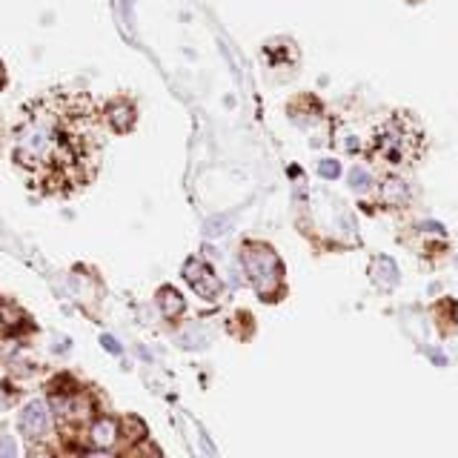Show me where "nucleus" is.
I'll list each match as a JSON object with an SVG mask.
<instances>
[{
	"label": "nucleus",
	"instance_id": "nucleus-1",
	"mask_svg": "<svg viewBox=\"0 0 458 458\" xmlns=\"http://www.w3.org/2000/svg\"><path fill=\"white\" fill-rule=\"evenodd\" d=\"M15 163L46 192L87 184L101 163V123L92 98L83 92L37 98L15 129Z\"/></svg>",
	"mask_w": 458,
	"mask_h": 458
},
{
	"label": "nucleus",
	"instance_id": "nucleus-2",
	"mask_svg": "<svg viewBox=\"0 0 458 458\" xmlns=\"http://www.w3.org/2000/svg\"><path fill=\"white\" fill-rule=\"evenodd\" d=\"M241 255H243V267H246L249 281L255 284V289H258L261 295H267L269 289H275L278 275H281V264H278L272 249L253 243V246H246Z\"/></svg>",
	"mask_w": 458,
	"mask_h": 458
},
{
	"label": "nucleus",
	"instance_id": "nucleus-3",
	"mask_svg": "<svg viewBox=\"0 0 458 458\" xmlns=\"http://www.w3.org/2000/svg\"><path fill=\"white\" fill-rule=\"evenodd\" d=\"M184 278L192 284V289L198 295H203V298H215L218 295V289H221V281L215 278V272L206 267L203 261H198V258H192V261H186V267H184Z\"/></svg>",
	"mask_w": 458,
	"mask_h": 458
},
{
	"label": "nucleus",
	"instance_id": "nucleus-4",
	"mask_svg": "<svg viewBox=\"0 0 458 458\" xmlns=\"http://www.w3.org/2000/svg\"><path fill=\"white\" fill-rule=\"evenodd\" d=\"M20 427H23V433L26 435H46V430H49V407L44 404V401H29L26 407H23V412H20Z\"/></svg>",
	"mask_w": 458,
	"mask_h": 458
},
{
	"label": "nucleus",
	"instance_id": "nucleus-5",
	"mask_svg": "<svg viewBox=\"0 0 458 458\" xmlns=\"http://www.w3.org/2000/svg\"><path fill=\"white\" fill-rule=\"evenodd\" d=\"M106 120L112 123V129L117 132H127L132 129V123H135V109L129 101H112L106 106Z\"/></svg>",
	"mask_w": 458,
	"mask_h": 458
},
{
	"label": "nucleus",
	"instance_id": "nucleus-6",
	"mask_svg": "<svg viewBox=\"0 0 458 458\" xmlns=\"http://www.w3.org/2000/svg\"><path fill=\"white\" fill-rule=\"evenodd\" d=\"M89 438L98 450H106L117 441V424L112 419H98L92 427H89Z\"/></svg>",
	"mask_w": 458,
	"mask_h": 458
},
{
	"label": "nucleus",
	"instance_id": "nucleus-7",
	"mask_svg": "<svg viewBox=\"0 0 458 458\" xmlns=\"http://www.w3.org/2000/svg\"><path fill=\"white\" fill-rule=\"evenodd\" d=\"M158 307H160V312L166 315V318H178L181 312H184V298L175 293V289H160L158 293Z\"/></svg>",
	"mask_w": 458,
	"mask_h": 458
},
{
	"label": "nucleus",
	"instance_id": "nucleus-8",
	"mask_svg": "<svg viewBox=\"0 0 458 458\" xmlns=\"http://www.w3.org/2000/svg\"><path fill=\"white\" fill-rule=\"evenodd\" d=\"M372 278H376L379 284H384V286H395L398 284V267L390 261V258H376L372 261Z\"/></svg>",
	"mask_w": 458,
	"mask_h": 458
},
{
	"label": "nucleus",
	"instance_id": "nucleus-9",
	"mask_svg": "<svg viewBox=\"0 0 458 458\" xmlns=\"http://www.w3.org/2000/svg\"><path fill=\"white\" fill-rule=\"evenodd\" d=\"M384 198H387V203H407L409 201V189H407V184L401 178H390L384 184Z\"/></svg>",
	"mask_w": 458,
	"mask_h": 458
},
{
	"label": "nucleus",
	"instance_id": "nucleus-10",
	"mask_svg": "<svg viewBox=\"0 0 458 458\" xmlns=\"http://www.w3.org/2000/svg\"><path fill=\"white\" fill-rule=\"evenodd\" d=\"M369 184H372V178H369V172L364 170V166H355V170L350 172V186H352L355 192L369 189Z\"/></svg>",
	"mask_w": 458,
	"mask_h": 458
},
{
	"label": "nucleus",
	"instance_id": "nucleus-11",
	"mask_svg": "<svg viewBox=\"0 0 458 458\" xmlns=\"http://www.w3.org/2000/svg\"><path fill=\"white\" fill-rule=\"evenodd\" d=\"M229 227H232V221H229V218H210V221L203 224V232L210 235V238H218V235L229 232Z\"/></svg>",
	"mask_w": 458,
	"mask_h": 458
},
{
	"label": "nucleus",
	"instance_id": "nucleus-12",
	"mask_svg": "<svg viewBox=\"0 0 458 458\" xmlns=\"http://www.w3.org/2000/svg\"><path fill=\"white\" fill-rule=\"evenodd\" d=\"M20 321V312L12 304H0V329H12Z\"/></svg>",
	"mask_w": 458,
	"mask_h": 458
},
{
	"label": "nucleus",
	"instance_id": "nucleus-13",
	"mask_svg": "<svg viewBox=\"0 0 458 458\" xmlns=\"http://www.w3.org/2000/svg\"><path fill=\"white\" fill-rule=\"evenodd\" d=\"M318 172H321V178H338L341 175V166H338V160H321L318 163Z\"/></svg>",
	"mask_w": 458,
	"mask_h": 458
},
{
	"label": "nucleus",
	"instance_id": "nucleus-14",
	"mask_svg": "<svg viewBox=\"0 0 458 458\" xmlns=\"http://www.w3.org/2000/svg\"><path fill=\"white\" fill-rule=\"evenodd\" d=\"M101 344H103V350H109L112 355H120V344H117L112 336H101Z\"/></svg>",
	"mask_w": 458,
	"mask_h": 458
},
{
	"label": "nucleus",
	"instance_id": "nucleus-15",
	"mask_svg": "<svg viewBox=\"0 0 458 458\" xmlns=\"http://www.w3.org/2000/svg\"><path fill=\"white\" fill-rule=\"evenodd\" d=\"M0 458H15V441L12 438H4V444H0Z\"/></svg>",
	"mask_w": 458,
	"mask_h": 458
},
{
	"label": "nucleus",
	"instance_id": "nucleus-16",
	"mask_svg": "<svg viewBox=\"0 0 458 458\" xmlns=\"http://www.w3.org/2000/svg\"><path fill=\"white\" fill-rule=\"evenodd\" d=\"M138 352L144 355V361H152V355H149V350H146V347H138Z\"/></svg>",
	"mask_w": 458,
	"mask_h": 458
},
{
	"label": "nucleus",
	"instance_id": "nucleus-17",
	"mask_svg": "<svg viewBox=\"0 0 458 458\" xmlns=\"http://www.w3.org/2000/svg\"><path fill=\"white\" fill-rule=\"evenodd\" d=\"M32 458H55V455H49V452H34Z\"/></svg>",
	"mask_w": 458,
	"mask_h": 458
},
{
	"label": "nucleus",
	"instance_id": "nucleus-18",
	"mask_svg": "<svg viewBox=\"0 0 458 458\" xmlns=\"http://www.w3.org/2000/svg\"><path fill=\"white\" fill-rule=\"evenodd\" d=\"M0 87H4V69H0Z\"/></svg>",
	"mask_w": 458,
	"mask_h": 458
}]
</instances>
